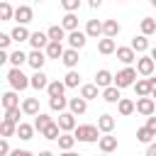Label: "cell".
Returning a JSON list of instances; mask_svg holds the SVG:
<instances>
[{
	"label": "cell",
	"mask_w": 156,
	"mask_h": 156,
	"mask_svg": "<svg viewBox=\"0 0 156 156\" xmlns=\"http://www.w3.org/2000/svg\"><path fill=\"white\" fill-rule=\"evenodd\" d=\"M76 139L83 141V144H93V141H100V127L98 124H78L73 129Z\"/></svg>",
	"instance_id": "cell-1"
},
{
	"label": "cell",
	"mask_w": 156,
	"mask_h": 156,
	"mask_svg": "<svg viewBox=\"0 0 156 156\" xmlns=\"http://www.w3.org/2000/svg\"><path fill=\"white\" fill-rule=\"evenodd\" d=\"M136 76H139V71H136L134 66H124L122 71H117V76H115V85H117V88H134V83L139 80Z\"/></svg>",
	"instance_id": "cell-2"
},
{
	"label": "cell",
	"mask_w": 156,
	"mask_h": 156,
	"mask_svg": "<svg viewBox=\"0 0 156 156\" xmlns=\"http://www.w3.org/2000/svg\"><path fill=\"white\" fill-rule=\"evenodd\" d=\"M7 83H10V88H12V90H17V93L32 85L29 76H24V73H22V68H15V66L7 71Z\"/></svg>",
	"instance_id": "cell-3"
},
{
	"label": "cell",
	"mask_w": 156,
	"mask_h": 156,
	"mask_svg": "<svg viewBox=\"0 0 156 156\" xmlns=\"http://www.w3.org/2000/svg\"><path fill=\"white\" fill-rule=\"evenodd\" d=\"M136 112L144 115V117L156 115V100H154L151 95H146V98H136Z\"/></svg>",
	"instance_id": "cell-4"
},
{
	"label": "cell",
	"mask_w": 156,
	"mask_h": 156,
	"mask_svg": "<svg viewBox=\"0 0 156 156\" xmlns=\"http://www.w3.org/2000/svg\"><path fill=\"white\" fill-rule=\"evenodd\" d=\"M46 51H41V49H32L29 51V56H27V63L34 68V71H41L44 68V63H46Z\"/></svg>",
	"instance_id": "cell-5"
},
{
	"label": "cell",
	"mask_w": 156,
	"mask_h": 156,
	"mask_svg": "<svg viewBox=\"0 0 156 156\" xmlns=\"http://www.w3.org/2000/svg\"><path fill=\"white\" fill-rule=\"evenodd\" d=\"M88 39H90V37H88L85 32H80V29H73V32H68V37H66V41H68L71 49H83Z\"/></svg>",
	"instance_id": "cell-6"
},
{
	"label": "cell",
	"mask_w": 156,
	"mask_h": 156,
	"mask_svg": "<svg viewBox=\"0 0 156 156\" xmlns=\"http://www.w3.org/2000/svg\"><path fill=\"white\" fill-rule=\"evenodd\" d=\"M154 66H156V61H154L151 56H146V54L136 58V71H139V76H146V78H149V76L154 73Z\"/></svg>",
	"instance_id": "cell-7"
},
{
	"label": "cell",
	"mask_w": 156,
	"mask_h": 156,
	"mask_svg": "<svg viewBox=\"0 0 156 156\" xmlns=\"http://www.w3.org/2000/svg\"><path fill=\"white\" fill-rule=\"evenodd\" d=\"M58 127H61V132H73L76 127H78V122H76V115L73 112H58Z\"/></svg>",
	"instance_id": "cell-8"
},
{
	"label": "cell",
	"mask_w": 156,
	"mask_h": 156,
	"mask_svg": "<svg viewBox=\"0 0 156 156\" xmlns=\"http://www.w3.org/2000/svg\"><path fill=\"white\" fill-rule=\"evenodd\" d=\"M32 17H34V12H32L29 5H17V7H15V20H17V24H29Z\"/></svg>",
	"instance_id": "cell-9"
},
{
	"label": "cell",
	"mask_w": 156,
	"mask_h": 156,
	"mask_svg": "<svg viewBox=\"0 0 156 156\" xmlns=\"http://www.w3.org/2000/svg\"><path fill=\"white\" fill-rule=\"evenodd\" d=\"M115 54H117V58H119L124 66H132V63L136 61V51H134L132 46H117Z\"/></svg>",
	"instance_id": "cell-10"
},
{
	"label": "cell",
	"mask_w": 156,
	"mask_h": 156,
	"mask_svg": "<svg viewBox=\"0 0 156 156\" xmlns=\"http://www.w3.org/2000/svg\"><path fill=\"white\" fill-rule=\"evenodd\" d=\"M29 80H32V88H34V90H46L49 83H51L49 76H46L44 71H34V73L29 76Z\"/></svg>",
	"instance_id": "cell-11"
},
{
	"label": "cell",
	"mask_w": 156,
	"mask_h": 156,
	"mask_svg": "<svg viewBox=\"0 0 156 156\" xmlns=\"http://www.w3.org/2000/svg\"><path fill=\"white\" fill-rule=\"evenodd\" d=\"M78 61H80L78 49H71V46H68V49L63 51V56H61V63H63L68 71H71V68H76V66H78Z\"/></svg>",
	"instance_id": "cell-12"
},
{
	"label": "cell",
	"mask_w": 156,
	"mask_h": 156,
	"mask_svg": "<svg viewBox=\"0 0 156 156\" xmlns=\"http://www.w3.org/2000/svg\"><path fill=\"white\" fill-rule=\"evenodd\" d=\"M68 110L78 117V115H85V110H88V100L83 98V95H78V98H71L68 100Z\"/></svg>",
	"instance_id": "cell-13"
},
{
	"label": "cell",
	"mask_w": 156,
	"mask_h": 156,
	"mask_svg": "<svg viewBox=\"0 0 156 156\" xmlns=\"http://www.w3.org/2000/svg\"><path fill=\"white\" fill-rule=\"evenodd\" d=\"M98 146H100L102 154H112V151L117 149V136H112V132H110V134H102L100 141H98Z\"/></svg>",
	"instance_id": "cell-14"
},
{
	"label": "cell",
	"mask_w": 156,
	"mask_h": 156,
	"mask_svg": "<svg viewBox=\"0 0 156 156\" xmlns=\"http://www.w3.org/2000/svg\"><path fill=\"white\" fill-rule=\"evenodd\" d=\"M49 34L46 32H32V37H29V44H32V49H46L49 46Z\"/></svg>",
	"instance_id": "cell-15"
},
{
	"label": "cell",
	"mask_w": 156,
	"mask_h": 156,
	"mask_svg": "<svg viewBox=\"0 0 156 156\" xmlns=\"http://www.w3.org/2000/svg\"><path fill=\"white\" fill-rule=\"evenodd\" d=\"M98 51H100L102 56H110V54H115V51H117V44H115V39H112V37H102V39H98Z\"/></svg>",
	"instance_id": "cell-16"
},
{
	"label": "cell",
	"mask_w": 156,
	"mask_h": 156,
	"mask_svg": "<svg viewBox=\"0 0 156 156\" xmlns=\"http://www.w3.org/2000/svg\"><path fill=\"white\" fill-rule=\"evenodd\" d=\"M95 85L98 88H107V85H115V76L107 71V68H100L95 73Z\"/></svg>",
	"instance_id": "cell-17"
},
{
	"label": "cell",
	"mask_w": 156,
	"mask_h": 156,
	"mask_svg": "<svg viewBox=\"0 0 156 156\" xmlns=\"http://www.w3.org/2000/svg\"><path fill=\"white\" fill-rule=\"evenodd\" d=\"M10 37H12V41H17V44H22V41H29V37H32V32L27 29V24H17L12 32H10Z\"/></svg>",
	"instance_id": "cell-18"
},
{
	"label": "cell",
	"mask_w": 156,
	"mask_h": 156,
	"mask_svg": "<svg viewBox=\"0 0 156 156\" xmlns=\"http://www.w3.org/2000/svg\"><path fill=\"white\" fill-rule=\"evenodd\" d=\"M22 112L29 115V117H37L39 115V98H24L22 100Z\"/></svg>",
	"instance_id": "cell-19"
},
{
	"label": "cell",
	"mask_w": 156,
	"mask_h": 156,
	"mask_svg": "<svg viewBox=\"0 0 156 156\" xmlns=\"http://www.w3.org/2000/svg\"><path fill=\"white\" fill-rule=\"evenodd\" d=\"M117 112H119L122 117H129V115H134V112H136V102H134V100H129V98H122V100L117 102Z\"/></svg>",
	"instance_id": "cell-20"
},
{
	"label": "cell",
	"mask_w": 156,
	"mask_h": 156,
	"mask_svg": "<svg viewBox=\"0 0 156 156\" xmlns=\"http://www.w3.org/2000/svg\"><path fill=\"white\" fill-rule=\"evenodd\" d=\"M56 141H58V149H61V151H71V149H73V144H76L78 139H76V134H73V132H61V136H58Z\"/></svg>",
	"instance_id": "cell-21"
},
{
	"label": "cell",
	"mask_w": 156,
	"mask_h": 156,
	"mask_svg": "<svg viewBox=\"0 0 156 156\" xmlns=\"http://www.w3.org/2000/svg\"><path fill=\"white\" fill-rule=\"evenodd\" d=\"M129 46H132L136 54H146V51H149V37H146V34H136Z\"/></svg>",
	"instance_id": "cell-22"
},
{
	"label": "cell",
	"mask_w": 156,
	"mask_h": 156,
	"mask_svg": "<svg viewBox=\"0 0 156 156\" xmlns=\"http://www.w3.org/2000/svg\"><path fill=\"white\" fill-rule=\"evenodd\" d=\"M122 88H117V85H107V88H102V100L105 102H119L122 100V93H119Z\"/></svg>",
	"instance_id": "cell-23"
},
{
	"label": "cell",
	"mask_w": 156,
	"mask_h": 156,
	"mask_svg": "<svg viewBox=\"0 0 156 156\" xmlns=\"http://www.w3.org/2000/svg\"><path fill=\"white\" fill-rule=\"evenodd\" d=\"M85 34H88L90 39L102 37V22H100V20H88V24H85Z\"/></svg>",
	"instance_id": "cell-24"
},
{
	"label": "cell",
	"mask_w": 156,
	"mask_h": 156,
	"mask_svg": "<svg viewBox=\"0 0 156 156\" xmlns=\"http://www.w3.org/2000/svg\"><path fill=\"white\" fill-rule=\"evenodd\" d=\"M119 29H122V27H119L117 20H105V22H102V37H112V39H115V37L119 34Z\"/></svg>",
	"instance_id": "cell-25"
},
{
	"label": "cell",
	"mask_w": 156,
	"mask_h": 156,
	"mask_svg": "<svg viewBox=\"0 0 156 156\" xmlns=\"http://www.w3.org/2000/svg\"><path fill=\"white\" fill-rule=\"evenodd\" d=\"M34 132H37L34 124H27V122H20V124H17V136H20L22 141H29V139L34 136Z\"/></svg>",
	"instance_id": "cell-26"
},
{
	"label": "cell",
	"mask_w": 156,
	"mask_h": 156,
	"mask_svg": "<svg viewBox=\"0 0 156 156\" xmlns=\"http://www.w3.org/2000/svg\"><path fill=\"white\" fill-rule=\"evenodd\" d=\"M46 34H49V39H51V41H63V39L68 37V32H66L61 24H51V27L46 29Z\"/></svg>",
	"instance_id": "cell-27"
},
{
	"label": "cell",
	"mask_w": 156,
	"mask_h": 156,
	"mask_svg": "<svg viewBox=\"0 0 156 156\" xmlns=\"http://www.w3.org/2000/svg\"><path fill=\"white\" fill-rule=\"evenodd\" d=\"M46 93H49V98H61V95L66 93V83L56 78V80H51V83H49V88H46Z\"/></svg>",
	"instance_id": "cell-28"
},
{
	"label": "cell",
	"mask_w": 156,
	"mask_h": 156,
	"mask_svg": "<svg viewBox=\"0 0 156 156\" xmlns=\"http://www.w3.org/2000/svg\"><path fill=\"white\" fill-rule=\"evenodd\" d=\"M151 83H149V78H139L136 83H134V93L139 95V98H146V95H151Z\"/></svg>",
	"instance_id": "cell-29"
},
{
	"label": "cell",
	"mask_w": 156,
	"mask_h": 156,
	"mask_svg": "<svg viewBox=\"0 0 156 156\" xmlns=\"http://www.w3.org/2000/svg\"><path fill=\"white\" fill-rule=\"evenodd\" d=\"M98 127H100L102 134H110V132L115 129V117H112V115H100V117H98Z\"/></svg>",
	"instance_id": "cell-30"
},
{
	"label": "cell",
	"mask_w": 156,
	"mask_h": 156,
	"mask_svg": "<svg viewBox=\"0 0 156 156\" xmlns=\"http://www.w3.org/2000/svg\"><path fill=\"white\" fill-rule=\"evenodd\" d=\"M44 51H46V56H49V58H61L66 49H63V44H61V41H49V46H46Z\"/></svg>",
	"instance_id": "cell-31"
},
{
	"label": "cell",
	"mask_w": 156,
	"mask_h": 156,
	"mask_svg": "<svg viewBox=\"0 0 156 156\" xmlns=\"http://www.w3.org/2000/svg\"><path fill=\"white\" fill-rule=\"evenodd\" d=\"M80 95H83L85 100H98L100 88H98L95 83H85V85H80Z\"/></svg>",
	"instance_id": "cell-32"
},
{
	"label": "cell",
	"mask_w": 156,
	"mask_h": 156,
	"mask_svg": "<svg viewBox=\"0 0 156 156\" xmlns=\"http://www.w3.org/2000/svg\"><path fill=\"white\" fill-rule=\"evenodd\" d=\"M139 29H141V34L151 37V34L156 32V17H141V22H139Z\"/></svg>",
	"instance_id": "cell-33"
},
{
	"label": "cell",
	"mask_w": 156,
	"mask_h": 156,
	"mask_svg": "<svg viewBox=\"0 0 156 156\" xmlns=\"http://www.w3.org/2000/svg\"><path fill=\"white\" fill-rule=\"evenodd\" d=\"M61 27H63L66 32L78 29V17H76V12H66V15H63V20H61Z\"/></svg>",
	"instance_id": "cell-34"
},
{
	"label": "cell",
	"mask_w": 156,
	"mask_h": 156,
	"mask_svg": "<svg viewBox=\"0 0 156 156\" xmlns=\"http://www.w3.org/2000/svg\"><path fill=\"white\" fill-rule=\"evenodd\" d=\"M2 107L7 110V107H20V95H17V90H7L5 95H2Z\"/></svg>",
	"instance_id": "cell-35"
},
{
	"label": "cell",
	"mask_w": 156,
	"mask_h": 156,
	"mask_svg": "<svg viewBox=\"0 0 156 156\" xmlns=\"http://www.w3.org/2000/svg\"><path fill=\"white\" fill-rule=\"evenodd\" d=\"M41 136H44V139H49V141H56V139L61 136V127H58V122H51V124L41 132Z\"/></svg>",
	"instance_id": "cell-36"
},
{
	"label": "cell",
	"mask_w": 156,
	"mask_h": 156,
	"mask_svg": "<svg viewBox=\"0 0 156 156\" xmlns=\"http://www.w3.org/2000/svg\"><path fill=\"white\" fill-rule=\"evenodd\" d=\"M27 56H29V54H24L22 49H17V51H10V63H12L15 68H22V63H27Z\"/></svg>",
	"instance_id": "cell-37"
},
{
	"label": "cell",
	"mask_w": 156,
	"mask_h": 156,
	"mask_svg": "<svg viewBox=\"0 0 156 156\" xmlns=\"http://www.w3.org/2000/svg\"><path fill=\"white\" fill-rule=\"evenodd\" d=\"M63 83H66V88H78V85H80V73H78L76 68H71V71L63 76Z\"/></svg>",
	"instance_id": "cell-38"
},
{
	"label": "cell",
	"mask_w": 156,
	"mask_h": 156,
	"mask_svg": "<svg viewBox=\"0 0 156 156\" xmlns=\"http://www.w3.org/2000/svg\"><path fill=\"white\" fill-rule=\"evenodd\" d=\"M49 107L54 110V112H66V107H68V100L61 95V98H49Z\"/></svg>",
	"instance_id": "cell-39"
},
{
	"label": "cell",
	"mask_w": 156,
	"mask_h": 156,
	"mask_svg": "<svg viewBox=\"0 0 156 156\" xmlns=\"http://www.w3.org/2000/svg\"><path fill=\"white\" fill-rule=\"evenodd\" d=\"M51 122H54V119H51L49 115H44V112H39V115L34 117V127H37V132H39V134H41V132H44Z\"/></svg>",
	"instance_id": "cell-40"
},
{
	"label": "cell",
	"mask_w": 156,
	"mask_h": 156,
	"mask_svg": "<svg viewBox=\"0 0 156 156\" xmlns=\"http://www.w3.org/2000/svg\"><path fill=\"white\" fill-rule=\"evenodd\" d=\"M0 134H2L5 139L15 136V134H17V124H15V122H10V119H2V124H0Z\"/></svg>",
	"instance_id": "cell-41"
},
{
	"label": "cell",
	"mask_w": 156,
	"mask_h": 156,
	"mask_svg": "<svg viewBox=\"0 0 156 156\" xmlns=\"http://www.w3.org/2000/svg\"><path fill=\"white\" fill-rule=\"evenodd\" d=\"M154 136H156V134H154L146 124L136 129V141H141V144H151V139H154Z\"/></svg>",
	"instance_id": "cell-42"
},
{
	"label": "cell",
	"mask_w": 156,
	"mask_h": 156,
	"mask_svg": "<svg viewBox=\"0 0 156 156\" xmlns=\"http://www.w3.org/2000/svg\"><path fill=\"white\" fill-rule=\"evenodd\" d=\"M12 17H15V10H12L10 0H2V2H0V20L7 22V20H12Z\"/></svg>",
	"instance_id": "cell-43"
},
{
	"label": "cell",
	"mask_w": 156,
	"mask_h": 156,
	"mask_svg": "<svg viewBox=\"0 0 156 156\" xmlns=\"http://www.w3.org/2000/svg\"><path fill=\"white\" fill-rule=\"evenodd\" d=\"M20 115H24V112H22V105H20V107H7V110H5V117H2V119H10V122L20 124Z\"/></svg>",
	"instance_id": "cell-44"
},
{
	"label": "cell",
	"mask_w": 156,
	"mask_h": 156,
	"mask_svg": "<svg viewBox=\"0 0 156 156\" xmlns=\"http://www.w3.org/2000/svg\"><path fill=\"white\" fill-rule=\"evenodd\" d=\"M61 7H63L66 12H76V10L80 7V0H61Z\"/></svg>",
	"instance_id": "cell-45"
},
{
	"label": "cell",
	"mask_w": 156,
	"mask_h": 156,
	"mask_svg": "<svg viewBox=\"0 0 156 156\" xmlns=\"http://www.w3.org/2000/svg\"><path fill=\"white\" fill-rule=\"evenodd\" d=\"M10 44H12V37H10V34H5V32H2V34H0V49H7V46H10Z\"/></svg>",
	"instance_id": "cell-46"
},
{
	"label": "cell",
	"mask_w": 156,
	"mask_h": 156,
	"mask_svg": "<svg viewBox=\"0 0 156 156\" xmlns=\"http://www.w3.org/2000/svg\"><path fill=\"white\" fill-rule=\"evenodd\" d=\"M12 151H10V144H7V139L2 136V141H0V156H10Z\"/></svg>",
	"instance_id": "cell-47"
},
{
	"label": "cell",
	"mask_w": 156,
	"mask_h": 156,
	"mask_svg": "<svg viewBox=\"0 0 156 156\" xmlns=\"http://www.w3.org/2000/svg\"><path fill=\"white\" fill-rule=\"evenodd\" d=\"M146 127H149V129L156 134V117H154V115H151V117H146Z\"/></svg>",
	"instance_id": "cell-48"
},
{
	"label": "cell",
	"mask_w": 156,
	"mask_h": 156,
	"mask_svg": "<svg viewBox=\"0 0 156 156\" xmlns=\"http://www.w3.org/2000/svg\"><path fill=\"white\" fill-rule=\"evenodd\" d=\"M144 156H156V141L146 144V154H144Z\"/></svg>",
	"instance_id": "cell-49"
},
{
	"label": "cell",
	"mask_w": 156,
	"mask_h": 156,
	"mask_svg": "<svg viewBox=\"0 0 156 156\" xmlns=\"http://www.w3.org/2000/svg\"><path fill=\"white\" fill-rule=\"evenodd\" d=\"M10 156H34V154H32V151H27V149H15Z\"/></svg>",
	"instance_id": "cell-50"
},
{
	"label": "cell",
	"mask_w": 156,
	"mask_h": 156,
	"mask_svg": "<svg viewBox=\"0 0 156 156\" xmlns=\"http://www.w3.org/2000/svg\"><path fill=\"white\" fill-rule=\"evenodd\" d=\"M88 5H90V7H93V10H98V7H100V5H102V0H88Z\"/></svg>",
	"instance_id": "cell-51"
},
{
	"label": "cell",
	"mask_w": 156,
	"mask_h": 156,
	"mask_svg": "<svg viewBox=\"0 0 156 156\" xmlns=\"http://www.w3.org/2000/svg\"><path fill=\"white\" fill-rule=\"evenodd\" d=\"M149 83H151V88L156 90V78H151V76H149ZM154 90H151V93H154Z\"/></svg>",
	"instance_id": "cell-52"
},
{
	"label": "cell",
	"mask_w": 156,
	"mask_h": 156,
	"mask_svg": "<svg viewBox=\"0 0 156 156\" xmlns=\"http://www.w3.org/2000/svg\"><path fill=\"white\" fill-rule=\"evenodd\" d=\"M58 156H80V154H73V151H63V154H58Z\"/></svg>",
	"instance_id": "cell-53"
},
{
	"label": "cell",
	"mask_w": 156,
	"mask_h": 156,
	"mask_svg": "<svg viewBox=\"0 0 156 156\" xmlns=\"http://www.w3.org/2000/svg\"><path fill=\"white\" fill-rule=\"evenodd\" d=\"M149 56H151V58H154V61H156V46H154V49H151V51H149Z\"/></svg>",
	"instance_id": "cell-54"
},
{
	"label": "cell",
	"mask_w": 156,
	"mask_h": 156,
	"mask_svg": "<svg viewBox=\"0 0 156 156\" xmlns=\"http://www.w3.org/2000/svg\"><path fill=\"white\" fill-rule=\"evenodd\" d=\"M37 156H54V154H51V151H39Z\"/></svg>",
	"instance_id": "cell-55"
},
{
	"label": "cell",
	"mask_w": 156,
	"mask_h": 156,
	"mask_svg": "<svg viewBox=\"0 0 156 156\" xmlns=\"http://www.w3.org/2000/svg\"><path fill=\"white\" fill-rule=\"evenodd\" d=\"M149 2H151V5H154V7H156V0H149Z\"/></svg>",
	"instance_id": "cell-56"
},
{
	"label": "cell",
	"mask_w": 156,
	"mask_h": 156,
	"mask_svg": "<svg viewBox=\"0 0 156 156\" xmlns=\"http://www.w3.org/2000/svg\"><path fill=\"white\" fill-rule=\"evenodd\" d=\"M151 98H156V90H154V93H151Z\"/></svg>",
	"instance_id": "cell-57"
},
{
	"label": "cell",
	"mask_w": 156,
	"mask_h": 156,
	"mask_svg": "<svg viewBox=\"0 0 156 156\" xmlns=\"http://www.w3.org/2000/svg\"><path fill=\"white\" fill-rule=\"evenodd\" d=\"M34 2H44V0H34Z\"/></svg>",
	"instance_id": "cell-58"
},
{
	"label": "cell",
	"mask_w": 156,
	"mask_h": 156,
	"mask_svg": "<svg viewBox=\"0 0 156 156\" xmlns=\"http://www.w3.org/2000/svg\"><path fill=\"white\" fill-rule=\"evenodd\" d=\"M100 156H110V154H100Z\"/></svg>",
	"instance_id": "cell-59"
},
{
	"label": "cell",
	"mask_w": 156,
	"mask_h": 156,
	"mask_svg": "<svg viewBox=\"0 0 156 156\" xmlns=\"http://www.w3.org/2000/svg\"><path fill=\"white\" fill-rule=\"evenodd\" d=\"M119 2H124V0H119Z\"/></svg>",
	"instance_id": "cell-60"
}]
</instances>
